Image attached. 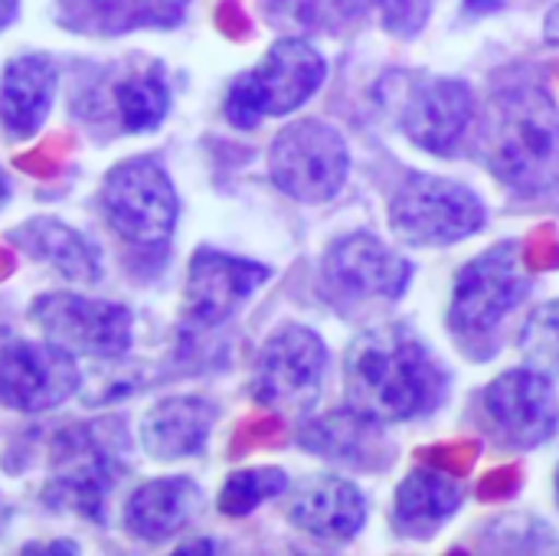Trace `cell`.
<instances>
[{
    "mask_svg": "<svg viewBox=\"0 0 559 556\" xmlns=\"http://www.w3.org/2000/svg\"><path fill=\"white\" fill-rule=\"evenodd\" d=\"M445 387L442 364L406 324L360 331L344 354L347 406L383 426L432 413Z\"/></svg>",
    "mask_w": 559,
    "mask_h": 556,
    "instance_id": "1",
    "label": "cell"
},
{
    "mask_svg": "<svg viewBox=\"0 0 559 556\" xmlns=\"http://www.w3.org/2000/svg\"><path fill=\"white\" fill-rule=\"evenodd\" d=\"M478 157L518 193L559 187V108L544 88L498 92L478 121Z\"/></svg>",
    "mask_w": 559,
    "mask_h": 556,
    "instance_id": "2",
    "label": "cell"
},
{
    "mask_svg": "<svg viewBox=\"0 0 559 556\" xmlns=\"http://www.w3.org/2000/svg\"><path fill=\"white\" fill-rule=\"evenodd\" d=\"M328 79V59L301 36L278 39L255 69L233 79L226 95V121L255 128L262 118L298 111Z\"/></svg>",
    "mask_w": 559,
    "mask_h": 556,
    "instance_id": "3",
    "label": "cell"
},
{
    "mask_svg": "<svg viewBox=\"0 0 559 556\" xmlns=\"http://www.w3.org/2000/svg\"><path fill=\"white\" fill-rule=\"evenodd\" d=\"M409 279L413 262L373 233H350L334 239L321 262L324 298L344 315L390 308L406 295Z\"/></svg>",
    "mask_w": 559,
    "mask_h": 556,
    "instance_id": "4",
    "label": "cell"
},
{
    "mask_svg": "<svg viewBox=\"0 0 559 556\" xmlns=\"http://www.w3.org/2000/svg\"><path fill=\"white\" fill-rule=\"evenodd\" d=\"M102 213L131 246H164L180 220V200L160 161L141 154L115 164L102 184Z\"/></svg>",
    "mask_w": 559,
    "mask_h": 556,
    "instance_id": "5",
    "label": "cell"
},
{
    "mask_svg": "<svg viewBox=\"0 0 559 556\" xmlns=\"http://www.w3.org/2000/svg\"><path fill=\"white\" fill-rule=\"evenodd\" d=\"M350 174V151L344 134L318 118L285 125L269 147L272 184L298 203L334 200Z\"/></svg>",
    "mask_w": 559,
    "mask_h": 556,
    "instance_id": "6",
    "label": "cell"
},
{
    "mask_svg": "<svg viewBox=\"0 0 559 556\" xmlns=\"http://www.w3.org/2000/svg\"><path fill=\"white\" fill-rule=\"evenodd\" d=\"M390 226L406 246H452L485 229V203L459 180L413 174L390 200Z\"/></svg>",
    "mask_w": 559,
    "mask_h": 556,
    "instance_id": "7",
    "label": "cell"
},
{
    "mask_svg": "<svg viewBox=\"0 0 559 556\" xmlns=\"http://www.w3.org/2000/svg\"><path fill=\"white\" fill-rule=\"evenodd\" d=\"M328 374V347L324 341L305 324L278 328L259 351L255 374H252V397L259 406L301 416L314 410L324 393Z\"/></svg>",
    "mask_w": 559,
    "mask_h": 556,
    "instance_id": "8",
    "label": "cell"
},
{
    "mask_svg": "<svg viewBox=\"0 0 559 556\" xmlns=\"http://www.w3.org/2000/svg\"><path fill=\"white\" fill-rule=\"evenodd\" d=\"M527 292L531 279L521 262V246L514 239L498 242L462 265L452 288L449 324L465 338L488 334L527 298Z\"/></svg>",
    "mask_w": 559,
    "mask_h": 556,
    "instance_id": "9",
    "label": "cell"
},
{
    "mask_svg": "<svg viewBox=\"0 0 559 556\" xmlns=\"http://www.w3.org/2000/svg\"><path fill=\"white\" fill-rule=\"evenodd\" d=\"M29 318L46 341L66 347L75 357L118 360L131 347L134 318L118 301H98L75 292H49L33 301Z\"/></svg>",
    "mask_w": 559,
    "mask_h": 556,
    "instance_id": "10",
    "label": "cell"
},
{
    "mask_svg": "<svg viewBox=\"0 0 559 556\" xmlns=\"http://www.w3.org/2000/svg\"><path fill=\"white\" fill-rule=\"evenodd\" d=\"M75 354L52 341H26L0 331V406L16 413H46L79 390Z\"/></svg>",
    "mask_w": 559,
    "mask_h": 556,
    "instance_id": "11",
    "label": "cell"
},
{
    "mask_svg": "<svg viewBox=\"0 0 559 556\" xmlns=\"http://www.w3.org/2000/svg\"><path fill=\"white\" fill-rule=\"evenodd\" d=\"M485 416L504 446L537 449L559 426L557 387L534 367L508 370L485 390Z\"/></svg>",
    "mask_w": 559,
    "mask_h": 556,
    "instance_id": "12",
    "label": "cell"
},
{
    "mask_svg": "<svg viewBox=\"0 0 559 556\" xmlns=\"http://www.w3.org/2000/svg\"><path fill=\"white\" fill-rule=\"evenodd\" d=\"M475 121V95L462 79L423 75L409 85L400 105L403 134L439 157H449Z\"/></svg>",
    "mask_w": 559,
    "mask_h": 556,
    "instance_id": "13",
    "label": "cell"
},
{
    "mask_svg": "<svg viewBox=\"0 0 559 556\" xmlns=\"http://www.w3.org/2000/svg\"><path fill=\"white\" fill-rule=\"evenodd\" d=\"M269 265L252 259L200 249L187 269V311L206 328L223 324L269 282Z\"/></svg>",
    "mask_w": 559,
    "mask_h": 556,
    "instance_id": "14",
    "label": "cell"
},
{
    "mask_svg": "<svg viewBox=\"0 0 559 556\" xmlns=\"http://www.w3.org/2000/svg\"><path fill=\"white\" fill-rule=\"evenodd\" d=\"M115 482L111 456L85 429L62 433L52 449V482L46 501L88 514L92 521L105 518V498Z\"/></svg>",
    "mask_w": 559,
    "mask_h": 556,
    "instance_id": "15",
    "label": "cell"
},
{
    "mask_svg": "<svg viewBox=\"0 0 559 556\" xmlns=\"http://www.w3.org/2000/svg\"><path fill=\"white\" fill-rule=\"evenodd\" d=\"M298 446L311 456L331 459L334 465H354L367 472L386 469L393 459V446L383 433V423L350 406L308 419L298 429Z\"/></svg>",
    "mask_w": 559,
    "mask_h": 556,
    "instance_id": "16",
    "label": "cell"
},
{
    "mask_svg": "<svg viewBox=\"0 0 559 556\" xmlns=\"http://www.w3.org/2000/svg\"><path fill=\"white\" fill-rule=\"evenodd\" d=\"M288 521L314 541L344 544L360 534L367 521V501L354 482L337 475H314L292 492Z\"/></svg>",
    "mask_w": 559,
    "mask_h": 556,
    "instance_id": "17",
    "label": "cell"
},
{
    "mask_svg": "<svg viewBox=\"0 0 559 556\" xmlns=\"http://www.w3.org/2000/svg\"><path fill=\"white\" fill-rule=\"evenodd\" d=\"M203 505V492L187 475H164L138 485L124 505V528L144 544L167 541L180 534Z\"/></svg>",
    "mask_w": 559,
    "mask_h": 556,
    "instance_id": "18",
    "label": "cell"
},
{
    "mask_svg": "<svg viewBox=\"0 0 559 556\" xmlns=\"http://www.w3.org/2000/svg\"><path fill=\"white\" fill-rule=\"evenodd\" d=\"M216 423V406L203 397H170L160 400L141 419V446L157 462H177L200 456L210 442Z\"/></svg>",
    "mask_w": 559,
    "mask_h": 556,
    "instance_id": "19",
    "label": "cell"
},
{
    "mask_svg": "<svg viewBox=\"0 0 559 556\" xmlns=\"http://www.w3.org/2000/svg\"><path fill=\"white\" fill-rule=\"evenodd\" d=\"M56 95V69L43 52H23L0 75V121L13 138H33Z\"/></svg>",
    "mask_w": 559,
    "mask_h": 556,
    "instance_id": "20",
    "label": "cell"
},
{
    "mask_svg": "<svg viewBox=\"0 0 559 556\" xmlns=\"http://www.w3.org/2000/svg\"><path fill=\"white\" fill-rule=\"evenodd\" d=\"M462 501H465L462 482L436 469H416L396 488V501H393L396 531L413 541H426L462 508Z\"/></svg>",
    "mask_w": 559,
    "mask_h": 556,
    "instance_id": "21",
    "label": "cell"
},
{
    "mask_svg": "<svg viewBox=\"0 0 559 556\" xmlns=\"http://www.w3.org/2000/svg\"><path fill=\"white\" fill-rule=\"evenodd\" d=\"M190 0H62V23L79 33L118 36L141 26H177Z\"/></svg>",
    "mask_w": 559,
    "mask_h": 556,
    "instance_id": "22",
    "label": "cell"
},
{
    "mask_svg": "<svg viewBox=\"0 0 559 556\" xmlns=\"http://www.w3.org/2000/svg\"><path fill=\"white\" fill-rule=\"evenodd\" d=\"M10 239L23 252L52 265L56 272H62L72 282H98V275H102V262H98L95 249L72 226H66L59 220H49V216L29 220L23 229H13Z\"/></svg>",
    "mask_w": 559,
    "mask_h": 556,
    "instance_id": "23",
    "label": "cell"
},
{
    "mask_svg": "<svg viewBox=\"0 0 559 556\" xmlns=\"http://www.w3.org/2000/svg\"><path fill=\"white\" fill-rule=\"evenodd\" d=\"M115 111L128 134H144L160 128L170 111V88L160 72H131L115 85Z\"/></svg>",
    "mask_w": 559,
    "mask_h": 556,
    "instance_id": "24",
    "label": "cell"
},
{
    "mask_svg": "<svg viewBox=\"0 0 559 556\" xmlns=\"http://www.w3.org/2000/svg\"><path fill=\"white\" fill-rule=\"evenodd\" d=\"M377 0H272L269 13L278 26L298 33H341L360 23Z\"/></svg>",
    "mask_w": 559,
    "mask_h": 556,
    "instance_id": "25",
    "label": "cell"
},
{
    "mask_svg": "<svg viewBox=\"0 0 559 556\" xmlns=\"http://www.w3.org/2000/svg\"><path fill=\"white\" fill-rule=\"evenodd\" d=\"M288 492V475L275 465H262V469H242L233 472L219 492V511L226 518H246L252 514L259 505L278 498Z\"/></svg>",
    "mask_w": 559,
    "mask_h": 556,
    "instance_id": "26",
    "label": "cell"
},
{
    "mask_svg": "<svg viewBox=\"0 0 559 556\" xmlns=\"http://www.w3.org/2000/svg\"><path fill=\"white\" fill-rule=\"evenodd\" d=\"M521 354L527 367L547 374L550 380L559 377V301L540 305L527 318L521 331Z\"/></svg>",
    "mask_w": 559,
    "mask_h": 556,
    "instance_id": "27",
    "label": "cell"
},
{
    "mask_svg": "<svg viewBox=\"0 0 559 556\" xmlns=\"http://www.w3.org/2000/svg\"><path fill=\"white\" fill-rule=\"evenodd\" d=\"M432 0H377L380 23L393 36H416L429 20Z\"/></svg>",
    "mask_w": 559,
    "mask_h": 556,
    "instance_id": "28",
    "label": "cell"
},
{
    "mask_svg": "<svg viewBox=\"0 0 559 556\" xmlns=\"http://www.w3.org/2000/svg\"><path fill=\"white\" fill-rule=\"evenodd\" d=\"M16 10H20V0H0V29H7L16 20Z\"/></svg>",
    "mask_w": 559,
    "mask_h": 556,
    "instance_id": "29",
    "label": "cell"
},
{
    "mask_svg": "<svg viewBox=\"0 0 559 556\" xmlns=\"http://www.w3.org/2000/svg\"><path fill=\"white\" fill-rule=\"evenodd\" d=\"M547 39H550V43H559V7L547 16Z\"/></svg>",
    "mask_w": 559,
    "mask_h": 556,
    "instance_id": "30",
    "label": "cell"
},
{
    "mask_svg": "<svg viewBox=\"0 0 559 556\" xmlns=\"http://www.w3.org/2000/svg\"><path fill=\"white\" fill-rule=\"evenodd\" d=\"M7 193H10V187H7V177H3V170H0V206L7 203Z\"/></svg>",
    "mask_w": 559,
    "mask_h": 556,
    "instance_id": "31",
    "label": "cell"
},
{
    "mask_svg": "<svg viewBox=\"0 0 559 556\" xmlns=\"http://www.w3.org/2000/svg\"><path fill=\"white\" fill-rule=\"evenodd\" d=\"M557 505H559V469H557Z\"/></svg>",
    "mask_w": 559,
    "mask_h": 556,
    "instance_id": "32",
    "label": "cell"
}]
</instances>
